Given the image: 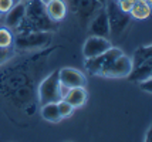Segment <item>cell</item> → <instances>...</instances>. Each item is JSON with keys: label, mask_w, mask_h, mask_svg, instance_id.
I'll return each mask as SVG.
<instances>
[{"label": "cell", "mask_w": 152, "mask_h": 142, "mask_svg": "<svg viewBox=\"0 0 152 142\" xmlns=\"http://www.w3.org/2000/svg\"><path fill=\"white\" fill-rule=\"evenodd\" d=\"M57 30V23L53 21L46 12V4L41 0L26 1V13L20 24L14 28L16 33H30V31H48Z\"/></svg>", "instance_id": "6da1fadb"}, {"label": "cell", "mask_w": 152, "mask_h": 142, "mask_svg": "<svg viewBox=\"0 0 152 142\" xmlns=\"http://www.w3.org/2000/svg\"><path fill=\"white\" fill-rule=\"evenodd\" d=\"M132 60V70L128 74L131 82H141L146 78H152V46H141L135 50Z\"/></svg>", "instance_id": "7a4b0ae2"}, {"label": "cell", "mask_w": 152, "mask_h": 142, "mask_svg": "<svg viewBox=\"0 0 152 142\" xmlns=\"http://www.w3.org/2000/svg\"><path fill=\"white\" fill-rule=\"evenodd\" d=\"M51 41V33L48 31H30V33H16L13 37L14 51H34L44 48Z\"/></svg>", "instance_id": "3957f363"}, {"label": "cell", "mask_w": 152, "mask_h": 142, "mask_svg": "<svg viewBox=\"0 0 152 142\" xmlns=\"http://www.w3.org/2000/svg\"><path fill=\"white\" fill-rule=\"evenodd\" d=\"M67 10H70L78 19L80 24L84 27L90 20L102 9V4L98 0H64Z\"/></svg>", "instance_id": "277c9868"}, {"label": "cell", "mask_w": 152, "mask_h": 142, "mask_svg": "<svg viewBox=\"0 0 152 142\" xmlns=\"http://www.w3.org/2000/svg\"><path fill=\"white\" fill-rule=\"evenodd\" d=\"M61 98H63V88L58 80V70H56L40 82L39 101L43 105L47 102H57Z\"/></svg>", "instance_id": "5b68a950"}, {"label": "cell", "mask_w": 152, "mask_h": 142, "mask_svg": "<svg viewBox=\"0 0 152 142\" xmlns=\"http://www.w3.org/2000/svg\"><path fill=\"white\" fill-rule=\"evenodd\" d=\"M105 12H107V16H108L110 36L118 37L119 34H122V31L129 26L131 16L128 13H124L114 0H108V1H107Z\"/></svg>", "instance_id": "8992f818"}, {"label": "cell", "mask_w": 152, "mask_h": 142, "mask_svg": "<svg viewBox=\"0 0 152 142\" xmlns=\"http://www.w3.org/2000/svg\"><path fill=\"white\" fill-rule=\"evenodd\" d=\"M131 70H132V60L122 53L117 58H114L101 71L99 75L105 78H126L128 74L131 73Z\"/></svg>", "instance_id": "52a82bcc"}, {"label": "cell", "mask_w": 152, "mask_h": 142, "mask_svg": "<svg viewBox=\"0 0 152 142\" xmlns=\"http://www.w3.org/2000/svg\"><path fill=\"white\" fill-rule=\"evenodd\" d=\"M121 54H122V50H121V48L110 47L107 51L101 53V54L97 55V57H93V58L86 60V63H84L86 70L90 73V74L99 75L101 74V71H102V70H104V68H105L114 58H117V57L121 55Z\"/></svg>", "instance_id": "ba28073f"}, {"label": "cell", "mask_w": 152, "mask_h": 142, "mask_svg": "<svg viewBox=\"0 0 152 142\" xmlns=\"http://www.w3.org/2000/svg\"><path fill=\"white\" fill-rule=\"evenodd\" d=\"M58 80L63 90H70L74 87H86V75L80 70L73 67H64L58 70Z\"/></svg>", "instance_id": "9c48e42d"}, {"label": "cell", "mask_w": 152, "mask_h": 142, "mask_svg": "<svg viewBox=\"0 0 152 142\" xmlns=\"http://www.w3.org/2000/svg\"><path fill=\"white\" fill-rule=\"evenodd\" d=\"M110 47H113V44L107 37H99V36L91 34L83 46V55H84L86 60H88V58L97 57L101 53L107 51Z\"/></svg>", "instance_id": "30bf717a"}, {"label": "cell", "mask_w": 152, "mask_h": 142, "mask_svg": "<svg viewBox=\"0 0 152 142\" xmlns=\"http://www.w3.org/2000/svg\"><path fill=\"white\" fill-rule=\"evenodd\" d=\"M87 26H88V30L93 36L110 37V24H108V16H107L105 12V6L94 16Z\"/></svg>", "instance_id": "8fae6325"}, {"label": "cell", "mask_w": 152, "mask_h": 142, "mask_svg": "<svg viewBox=\"0 0 152 142\" xmlns=\"http://www.w3.org/2000/svg\"><path fill=\"white\" fill-rule=\"evenodd\" d=\"M26 13V1H17L14 3L13 7L6 13V19H4V26L9 27L10 30H14L20 24V21L23 20Z\"/></svg>", "instance_id": "7c38bea8"}, {"label": "cell", "mask_w": 152, "mask_h": 142, "mask_svg": "<svg viewBox=\"0 0 152 142\" xmlns=\"http://www.w3.org/2000/svg\"><path fill=\"white\" fill-rule=\"evenodd\" d=\"M63 98L67 102H70L74 108H78L86 104L87 98H88V92H87L86 87H74L67 90L66 94H63Z\"/></svg>", "instance_id": "4fadbf2b"}, {"label": "cell", "mask_w": 152, "mask_h": 142, "mask_svg": "<svg viewBox=\"0 0 152 142\" xmlns=\"http://www.w3.org/2000/svg\"><path fill=\"white\" fill-rule=\"evenodd\" d=\"M46 12L48 17L53 21L58 23V21L64 20L67 16V6L64 0H51L46 4Z\"/></svg>", "instance_id": "5bb4252c"}, {"label": "cell", "mask_w": 152, "mask_h": 142, "mask_svg": "<svg viewBox=\"0 0 152 142\" xmlns=\"http://www.w3.org/2000/svg\"><path fill=\"white\" fill-rule=\"evenodd\" d=\"M151 14V0H135L129 10V16L137 20H145Z\"/></svg>", "instance_id": "9a60e30c"}, {"label": "cell", "mask_w": 152, "mask_h": 142, "mask_svg": "<svg viewBox=\"0 0 152 142\" xmlns=\"http://www.w3.org/2000/svg\"><path fill=\"white\" fill-rule=\"evenodd\" d=\"M41 117L48 122H60L63 118L58 112L57 102H47L41 105Z\"/></svg>", "instance_id": "2e32d148"}, {"label": "cell", "mask_w": 152, "mask_h": 142, "mask_svg": "<svg viewBox=\"0 0 152 142\" xmlns=\"http://www.w3.org/2000/svg\"><path fill=\"white\" fill-rule=\"evenodd\" d=\"M14 34L6 26L0 27V47H13Z\"/></svg>", "instance_id": "e0dca14e"}, {"label": "cell", "mask_w": 152, "mask_h": 142, "mask_svg": "<svg viewBox=\"0 0 152 142\" xmlns=\"http://www.w3.org/2000/svg\"><path fill=\"white\" fill-rule=\"evenodd\" d=\"M57 108H58V112H60V115H61V118L70 117L74 111V107L70 104V102H67L64 98H61V100L57 101Z\"/></svg>", "instance_id": "ac0fdd59"}, {"label": "cell", "mask_w": 152, "mask_h": 142, "mask_svg": "<svg viewBox=\"0 0 152 142\" xmlns=\"http://www.w3.org/2000/svg\"><path fill=\"white\" fill-rule=\"evenodd\" d=\"M14 55L13 47H0V67L6 64L9 60H12Z\"/></svg>", "instance_id": "d6986e66"}, {"label": "cell", "mask_w": 152, "mask_h": 142, "mask_svg": "<svg viewBox=\"0 0 152 142\" xmlns=\"http://www.w3.org/2000/svg\"><path fill=\"white\" fill-rule=\"evenodd\" d=\"M134 3H135V0H121V1H118L117 4H118V7L124 12V13L129 14V10H131V7L134 6Z\"/></svg>", "instance_id": "ffe728a7"}, {"label": "cell", "mask_w": 152, "mask_h": 142, "mask_svg": "<svg viewBox=\"0 0 152 142\" xmlns=\"http://www.w3.org/2000/svg\"><path fill=\"white\" fill-rule=\"evenodd\" d=\"M14 4V0H0V14H6Z\"/></svg>", "instance_id": "44dd1931"}, {"label": "cell", "mask_w": 152, "mask_h": 142, "mask_svg": "<svg viewBox=\"0 0 152 142\" xmlns=\"http://www.w3.org/2000/svg\"><path fill=\"white\" fill-rule=\"evenodd\" d=\"M138 84L142 91H145L146 94H152V78H146V80L138 82Z\"/></svg>", "instance_id": "7402d4cb"}, {"label": "cell", "mask_w": 152, "mask_h": 142, "mask_svg": "<svg viewBox=\"0 0 152 142\" xmlns=\"http://www.w3.org/2000/svg\"><path fill=\"white\" fill-rule=\"evenodd\" d=\"M151 132H152V128L149 127V128H148V131H146V135H145V141L146 142L151 141Z\"/></svg>", "instance_id": "603a6c76"}, {"label": "cell", "mask_w": 152, "mask_h": 142, "mask_svg": "<svg viewBox=\"0 0 152 142\" xmlns=\"http://www.w3.org/2000/svg\"><path fill=\"white\" fill-rule=\"evenodd\" d=\"M99 3H101V4H102V6H105L107 4V1H108V0H98Z\"/></svg>", "instance_id": "cb8c5ba5"}, {"label": "cell", "mask_w": 152, "mask_h": 142, "mask_svg": "<svg viewBox=\"0 0 152 142\" xmlns=\"http://www.w3.org/2000/svg\"><path fill=\"white\" fill-rule=\"evenodd\" d=\"M41 1H43L44 4H47V3H48V1H51V0H41Z\"/></svg>", "instance_id": "d4e9b609"}, {"label": "cell", "mask_w": 152, "mask_h": 142, "mask_svg": "<svg viewBox=\"0 0 152 142\" xmlns=\"http://www.w3.org/2000/svg\"><path fill=\"white\" fill-rule=\"evenodd\" d=\"M114 1H115V3H118V1H121V0H114Z\"/></svg>", "instance_id": "484cf974"}, {"label": "cell", "mask_w": 152, "mask_h": 142, "mask_svg": "<svg viewBox=\"0 0 152 142\" xmlns=\"http://www.w3.org/2000/svg\"><path fill=\"white\" fill-rule=\"evenodd\" d=\"M17 1H21V0H14V3H17Z\"/></svg>", "instance_id": "4316f807"}, {"label": "cell", "mask_w": 152, "mask_h": 142, "mask_svg": "<svg viewBox=\"0 0 152 142\" xmlns=\"http://www.w3.org/2000/svg\"><path fill=\"white\" fill-rule=\"evenodd\" d=\"M0 16H1V14H0Z\"/></svg>", "instance_id": "83f0119b"}]
</instances>
